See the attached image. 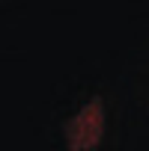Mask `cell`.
<instances>
[{
	"label": "cell",
	"mask_w": 149,
	"mask_h": 151,
	"mask_svg": "<svg viewBox=\"0 0 149 151\" xmlns=\"http://www.w3.org/2000/svg\"><path fill=\"white\" fill-rule=\"evenodd\" d=\"M69 151H96L102 133H104V104L102 98H93L72 122L63 127Z\"/></svg>",
	"instance_id": "cell-1"
}]
</instances>
